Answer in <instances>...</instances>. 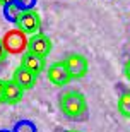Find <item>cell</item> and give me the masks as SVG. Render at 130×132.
I'll list each match as a JSON object with an SVG mask.
<instances>
[{"label": "cell", "mask_w": 130, "mask_h": 132, "mask_svg": "<svg viewBox=\"0 0 130 132\" xmlns=\"http://www.w3.org/2000/svg\"><path fill=\"white\" fill-rule=\"evenodd\" d=\"M58 106H60V112L68 118H82L87 113V101L86 96L81 93V91H75V89H68V91H63L60 96H58Z\"/></svg>", "instance_id": "6da1fadb"}, {"label": "cell", "mask_w": 130, "mask_h": 132, "mask_svg": "<svg viewBox=\"0 0 130 132\" xmlns=\"http://www.w3.org/2000/svg\"><path fill=\"white\" fill-rule=\"evenodd\" d=\"M17 29L22 31L24 34H36L41 29V15L38 14L36 9H24L21 10L17 17L14 19Z\"/></svg>", "instance_id": "7a4b0ae2"}, {"label": "cell", "mask_w": 130, "mask_h": 132, "mask_svg": "<svg viewBox=\"0 0 130 132\" xmlns=\"http://www.w3.org/2000/svg\"><path fill=\"white\" fill-rule=\"evenodd\" d=\"M2 45H4L7 53H22L28 46V38L22 31H19L15 28V29H10L4 34Z\"/></svg>", "instance_id": "3957f363"}, {"label": "cell", "mask_w": 130, "mask_h": 132, "mask_svg": "<svg viewBox=\"0 0 130 132\" xmlns=\"http://www.w3.org/2000/svg\"><path fill=\"white\" fill-rule=\"evenodd\" d=\"M51 48H53L51 39L43 33H36V34H33L31 38H28V46H26V50H28L29 53L36 55V57L46 59L50 55V52H51Z\"/></svg>", "instance_id": "277c9868"}, {"label": "cell", "mask_w": 130, "mask_h": 132, "mask_svg": "<svg viewBox=\"0 0 130 132\" xmlns=\"http://www.w3.org/2000/svg\"><path fill=\"white\" fill-rule=\"evenodd\" d=\"M63 64H65V67H67L72 79H82V77H86L87 72H89V62L81 53L68 55L67 59L63 60Z\"/></svg>", "instance_id": "5b68a950"}, {"label": "cell", "mask_w": 130, "mask_h": 132, "mask_svg": "<svg viewBox=\"0 0 130 132\" xmlns=\"http://www.w3.org/2000/svg\"><path fill=\"white\" fill-rule=\"evenodd\" d=\"M46 77H48L50 82L58 86V88L67 86L72 81V77H70V74H68V70H67L63 62H53L48 67V70H46Z\"/></svg>", "instance_id": "8992f818"}, {"label": "cell", "mask_w": 130, "mask_h": 132, "mask_svg": "<svg viewBox=\"0 0 130 132\" xmlns=\"http://www.w3.org/2000/svg\"><path fill=\"white\" fill-rule=\"evenodd\" d=\"M36 76L34 74H31L28 70V69H24L22 65H19V67L14 69V72H12V81H14L17 86H19L21 89H33L34 84H36Z\"/></svg>", "instance_id": "52a82bcc"}, {"label": "cell", "mask_w": 130, "mask_h": 132, "mask_svg": "<svg viewBox=\"0 0 130 132\" xmlns=\"http://www.w3.org/2000/svg\"><path fill=\"white\" fill-rule=\"evenodd\" d=\"M21 65L38 77L39 74L45 70L46 62H45V59H41V57H36V55L29 53V52H24V53H22V59H21Z\"/></svg>", "instance_id": "ba28073f"}, {"label": "cell", "mask_w": 130, "mask_h": 132, "mask_svg": "<svg viewBox=\"0 0 130 132\" xmlns=\"http://www.w3.org/2000/svg\"><path fill=\"white\" fill-rule=\"evenodd\" d=\"M24 96V89H21L17 84L9 79V81H4V98H5V103L9 105H15L19 103Z\"/></svg>", "instance_id": "9c48e42d"}, {"label": "cell", "mask_w": 130, "mask_h": 132, "mask_svg": "<svg viewBox=\"0 0 130 132\" xmlns=\"http://www.w3.org/2000/svg\"><path fill=\"white\" fill-rule=\"evenodd\" d=\"M116 108H118V112H120L122 117L130 118V89H123L120 93Z\"/></svg>", "instance_id": "30bf717a"}, {"label": "cell", "mask_w": 130, "mask_h": 132, "mask_svg": "<svg viewBox=\"0 0 130 132\" xmlns=\"http://www.w3.org/2000/svg\"><path fill=\"white\" fill-rule=\"evenodd\" d=\"M19 4H21V10H24V9H33L31 5L34 4V0H19Z\"/></svg>", "instance_id": "8fae6325"}, {"label": "cell", "mask_w": 130, "mask_h": 132, "mask_svg": "<svg viewBox=\"0 0 130 132\" xmlns=\"http://www.w3.org/2000/svg\"><path fill=\"white\" fill-rule=\"evenodd\" d=\"M7 60V52H5L4 45H2V38H0V64H4Z\"/></svg>", "instance_id": "7c38bea8"}, {"label": "cell", "mask_w": 130, "mask_h": 132, "mask_svg": "<svg viewBox=\"0 0 130 132\" xmlns=\"http://www.w3.org/2000/svg\"><path fill=\"white\" fill-rule=\"evenodd\" d=\"M123 74H125V77L130 81V59L125 62V65H123Z\"/></svg>", "instance_id": "4fadbf2b"}, {"label": "cell", "mask_w": 130, "mask_h": 132, "mask_svg": "<svg viewBox=\"0 0 130 132\" xmlns=\"http://www.w3.org/2000/svg\"><path fill=\"white\" fill-rule=\"evenodd\" d=\"M5 103V98H4V79H0V105Z\"/></svg>", "instance_id": "5bb4252c"}, {"label": "cell", "mask_w": 130, "mask_h": 132, "mask_svg": "<svg viewBox=\"0 0 130 132\" xmlns=\"http://www.w3.org/2000/svg\"><path fill=\"white\" fill-rule=\"evenodd\" d=\"M0 4L5 7V5H9V4H10V0H0Z\"/></svg>", "instance_id": "9a60e30c"}, {"label": "cell", "mask_w": 130, "mask_h": 132, "mask_svg": "<svg viewBox=\"0 0 130 132\" xmlns=\"http://www.w3.org/2000/svg\"><path fill=\"white\" fill-rule=\"evenodd\" d=\"M63 132H81V130H63Z\"/></svg>", "instance_id": "2e32d148"}]
</instances>
